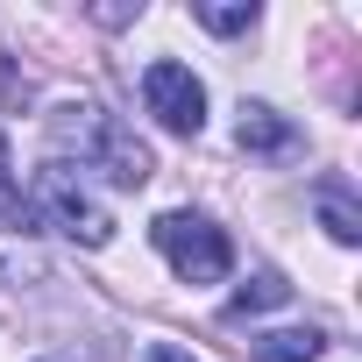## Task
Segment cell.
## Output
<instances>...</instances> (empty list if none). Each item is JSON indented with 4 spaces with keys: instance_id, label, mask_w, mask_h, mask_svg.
Listing matches in <instances>:
<instances>
[{
    "instance_id": "1",
    "label": "cell",
    "mask_w": 362,
    "mask_h": 362,
    "mask_svg": "<svg viewBox=\"0 0 362 362\" xmlns=\"http://www.w3.org/2000/svg\"><path fill=\"white\" fill-rule=\"evenodd\" d=\"M50 142L57 149H78L86 163H100L114 185H142V177H149V149L114 114H100V107H57L50 114Z\"/></svg>"
},
{
    "instance_id": "2",
    "label": "cell",
    "mask_w": 362,
    "mask_h": 362,
    "mask_svg": "<svg viewBox=\"0 0 362 362\" xmlns=\"http://www.w3.org/2000/svg\"><path fill=\"white\" fill-rule=\"evenodd\" d=\"M149 242L170 256V270L185 277V284H221L228 263H235L228 235H221L214 221H199V214H163V221L149 228Z\"/></svg>"
},
{
    "instance_id": "3",
    "label": "cell",
    "mask_w": 362,
    "mask_h": 362,
    "mask_svg": "<svg viewBox=\"0 0 362 362\" xmlns=\"http://www.w3.org/2000/svg\"><path fill=\"white\" fill-rule=\"evenodd\" d=\"M29 214H50V221H57V228H64L71 242H86V249H100V242L114 235L107 206H100V199H93L86 185H78V177H71L64 163H50V170L36 177V206H29Z\"/></svg>"
},
{
    "instance_id": "4",
    "label": "cell",
    "mask_w": 362,
    "mask_h": 362,
    "mask_svg": "<svg viewBox=\"0 0 362 362\" xmlns=\"http://www.w3.org/2000/svg\"><path fill=\"white\" fill-rule=\"evenodd\" d=\"M142 100H149V114H156L170 135H199V121H206V86H199L185 64H170V57H156V64L142 71Z\"/></svg>"
},
{
    "instance_id": "5",
    "label": "cell",
    "mask_w": 362,
    "mask_h": 362,
    "mask_svg": "<svg viewBox=\"0 0 362 362\" xmlns=\"http://www.w3.org/2000/svg\"><path fill=\"white\" fill-rule=\"evenodd\" d=\"M242 149H256V156H291L298 149V135H291V121L284 114H270V107H242Z\"/></svg>"
},
{
    "instance_id": "6",
    "label": "cell",
    "mask_w": 362,
    "mask_h": 362,
    "mask_svg": "<svg viewBox=\"0 0 362 362\" xmlns=\"http://www.w3.org/2000/svg\"><path fill=\"white\" fill-rule=\"evenodd\" d=\"M320 334L313 327H277V334H263V341H249V362H320Z\"/></svg>"
},
{
    "instance_id": "7",
    "label": "cell",
    "mask_w": 362,
    "mask_h": 362,
    "mask_svg": "<svg viewBox=\"0 0 362 362\" xmlns=\"http://www.w3.org/2000/svg\"><path fill=\"white\" fill-rule=\"evenodd\" d=\"M284 298H291V284L263 270V277H249V284L235 291V313H263V305H284Z\"/></svg>"
},
{
    "instance_id": "8",
    "label": "cell",
    "mask_w": 362,
    "mask_h": 362,
    "mask_svg": "<svg viewBox=\"0 0 362 362\" xmlns=\"http://www.w3.org/2000/svg\"><path fill=\"white\" fill-rule=\"evenodd\" d=\"M320 214H327V235H334V242H362V221H355V206H348L341 192H327Z\"/></svg>"
},
{
    "instance_id": "9",
    "label": "cell",
    "mask_w": 362,
    "mask_h": 362,
    "mask_svg": "<svg viewBox=\"0 0 362 362\" xmlns=\"http://www.w3.org/2000/svg\"><path fill=\"white\" fill-rule=\"evenodd\" d=\"M199 22H206V29H221V36H235V29H249V22H256V8H199Z\"/></svg>"
},
{
    "instance_id": "10",
    "label": "cell",
    "mask_w": 362,
    "mask_h": 362,
    "mask_svg": "<svg viewBox=\"0 0 362 362\" xmlns=\"http://www.w3.org/2000/svg\"><path fill=\"white\" fill-rule=\"evenodd\" d=\"M142 362H192V355H185V348H170V341H156V348H149Z\"/></svg>"
}]
</instances>
